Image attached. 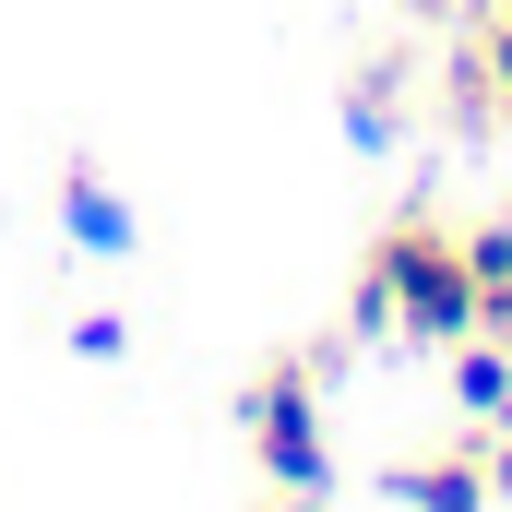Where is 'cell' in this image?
I'll return each instance as SVG.
<instances>
[{
  "mask_svg": "<svg viewBox=\"0 0 512 512\" xmlns=\"http://www.w3.org/2000/svg\"><path fill=\"white\" fill-rule=\"evenodd\" d=\"M358 334H405V346H465L477 334V274H465V227H441L429 203L393 215L370 262H358V298H346Z\"/></svg>",
  "mask_w": 512,
  "mask_h": 512,
  "instance_id": "obj_1",
  "label": "cell"
},
{
  "mask_svg": "<svg viewBox=\"0 0 512 512\" xmlns=\"http://www.w3.org/2000/svg\"><path fill=\"white\" fill-rule=\"evenodd\" d=\"M251 453H262V477H274L286 501L334 489V441H322V382H310V358H286V370L251 382Z\"/></svg>",
  "mask_w": 512,
  "mask_h": 512,
  "instance_id": "obj_2",
  "label": "cell"
},
{
  "mask_svg": "<svg viewBox=\"0 0 512 512\" xmlns=\"http://www.w3.org/2000/svg\"><path fill=\"white\" fill-rule=\"evenodd\" d=\"M382 489H393V501H441V512H477V501H489V441H441V453L393 465Z\"/></svg>",
  "mask_w": 512,
  "mask_h": 512,
  "instance_id": "obj_3",
  "label": "cell"
},
{
  "mask_svg": "<svg viewBox=\"0 0 512 512\" xmlns=\"http://www.w3.org/2000/svg\"><path fill=\"white\" fill-rule=\"evenodd\" d=\"M465 274H477V334L512 346V215H477L465 227Z\"/></svg>",
  "mask_w": 512,
  "mask_h": 512,
  "instance_id": "obj_4",
  "label": "cell"
},
{
  "mask_svg": "<svg viewBox=\"0 0 512 512\" xmlns=\"http://www.w3.org/2000/svg\"><path fill=\"white\" fill-rule=\"evenodd\" d=\"M441 358H453V393H465L477 417L512 405V346H501V334H465V346H441Z\"/></svg>",
  "mask_w": 512,
  "mask_h": 512,
  "instance_id": "obj_5",
  "label": "cell"
},
{
  "mask_svg": "<svg viewBox=\"0 0 512 512\" xmlns=\"http://www.w3.org/2000/svg\"><path fill=\"white\" fill-rule=\"evenodd\" d=\"M72 227H84V239H120V203H108L96 179H72Z\"/></svg>",
  "mask_w": 512,
  "mask_h": 512,
  "instance_id": "obj_6",
  "label": "cell"
},
{
  "mask_svg": "<svg viewBox=\"0 0 512 512\" xmlns=\"http://www.w3.org/2000/svg\"><path fill=\"white\" fill-rule=\"evenodd\" d=\"M489 501H512V441H489Z\"/></svg>",
  "mask_w": 512,
  "mask_h": 512,
  "instance_id": "obj_7",
  "label": "cell"
},
{
  "mask_svg": "<svg viewBox=\"0 0 512 512\" xmlns=\"http://www.w3.org/2000/svg\"><path fill=\"white\" fill-rule=\"evenodd\" d=\"M501 12H512V0H501Z\"/></svg>",
  "mask_w": 512,
  "mask_h": 512,
  "instance_id": "obj_8",
  "label": "cell"
}]
</instances>
